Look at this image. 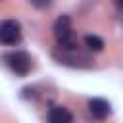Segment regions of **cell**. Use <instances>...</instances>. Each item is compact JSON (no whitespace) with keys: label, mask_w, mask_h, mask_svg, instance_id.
<instances>
[{"label":"cell","mask_w":123,"mask_h":123,"mask_svg":"<svg viewBox=\"0 0 123 123\" xmlns=\"http://www.w3.org/2000/svg\"><path fill=\"white\" fill-rule=\"evenodd\" d=\"M79 46V44H77ZM77 46H58L54 50V58L63 63V65H71V67H90L92 65V60L81 52Z\"/></svg>","instance_id":"6da1fadb"},{"label":"cell","mask_w":123,"mask_h":123,"mask_svg":"<svg viewBox=\"0 0 123 123\" xmlns=\"http://www.w3.org/2000/svg\"><path fill=\"white\" fill-rule=\"evenodd\" d=\"M2 60H4V63L10 67V71H13L15 75H27L31 69H33V58H31V54L29 52H25V50H12V52H6L4 56H2Z\"/></svg>","instance_id":"7a4b0ae2"},{"label":"cell","mask_w":123,"mask_h":123,"mask_svg":"<svg viewBox=\"0 0 123 123\" xmlns=\"http://www.w3.org/2000/svg\"><path fill=\"white\" fill-rule=\"evenodd\" d=\"M54 37L58 40V46H77V38L71 27V19L67 15L58 17V21L54 23Z\"/></svg>","instance_id":"3957f363"},{"label":"cell","mask_w":123,"mask_h":123,"mask_svg":"<svg viewBox=\"0 0 123 123\" xmlns=\"http://www.w3.org/2000/svg\"><path fill=\"white\" fill-rule=\"evenodd\" d=\"M21 37H23V31H21L19 21L6 19L0 23V42L2 44H6V46L17 44V42H21Z\"/></svg>","instance_id":"277c9868"},{"label":"cell","mask_w":123,"mask_h":123,"mask_svg":"<svg viewBox=\"0 0 123 123\" xmlns=\"http://www.w3.org/2000/svg\"><path fill=\"white\" fill-rule=\"evenodd\" d=\"M88 111L96 117V119H106L110 113H111V106L108 100L104 98H92L88 100Z\"/></svg>","instance_id":"5b68a950"},{"label":"cell","mask_w":123,"mask_h":123,"mask_svg":"<svg viewBox=\"0 0 123 123\" xmlns=\"http://www.w3.org/2000/svg\"><path fill=\"white\" fill-rule=\"evenodd\" d=\"M48 123H73V115L67 108L54 104L48 110Z\"/></svg>","instance_id":"8992f818"},{"label":"cell","mask_w":123,"mask_h":123,"mask_svg":"<svg viewBox=\"0 0 123 123\" xmlns=\"http://www.w3.org/2000/svg\"><path fill=\"white\" fill-rule=\"evenodd\" d=\"M85 44H86V48L92 50V52H100V50L104 48V40H102L100 37H96V35H86V37H85Z\"/></svg>","instance_id":"52a82bcc"},{"label":"cell","mask_w":123,"mask_h":123,"mask_svg":"<svg viewBox=\"0 0 123 123\" xmlns=\"http://www.w3.org/2000/svg\"><path fill=\"white\" fill-rule=\"evenodd\" d=\"M35 8H38V10H46V8H50L52 6V0H29Z\"/></svg>","instance_id":"ba28073f"},{"label":"cell","mask_w":123,"mask_h":123,"mask_svg":"<svg viewBox=\"0 0 123 123\" xmlns=\"http://www.w3.org/2000/svg\"><path fill=\"white\" fill-rule=\"evenodd\" d=\"M115 4H117V8L123 12V0H115Z\"/></svg>","instance_id":"9c48e42d"}]
</instances>
